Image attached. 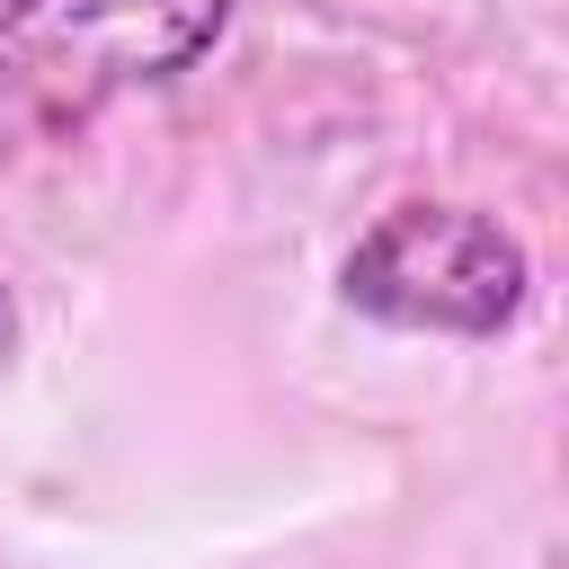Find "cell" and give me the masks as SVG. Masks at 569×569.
<instances>
[{
  "mask_svg": "<svg viewBox=\"0 0 569 569\" xmlns=\"http://www.w3.org/2000/svg\"><path fill=\"white\" fill-rule=\"evenodd\" d=\"M231 9L240 0H0V169L204 62Z\"/></svg>",
  "mask_w": 569,
  "mask_h": 569,
  "instance_id": "6da1fadb",
  "label": "cell"
},
{
  "mask_svg": "<svg viewBox=\"0 0 569 569\" xmlns=\"http://www.w3.org/2000/svg\"><path fill=\"white\" fill-rule=\"evenodd\" d=\"M338 293L347 311L382 320V329H427V338H498L525 293H533V267H525V240L480 213V204H391L338 267Z\"/></svg>",
  "mask_w": 569,
  "mask_h": 569,
  "instance_id": "7a4b0ae2",
  "label": "cell"
}]
</instances>
